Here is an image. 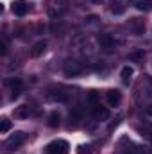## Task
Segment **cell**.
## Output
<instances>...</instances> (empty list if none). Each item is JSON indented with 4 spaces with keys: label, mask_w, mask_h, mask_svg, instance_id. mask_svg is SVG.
Listing matches in <instances>:
<instances>
[{
    "label": "cell",
    "mask_w": 152,
    "mask_h": 154,
    "mask_svg": "<svg viewBox=\"0 0 152 154\" xmlns=\"http://www.w3.org/2000/svg\"><path fill=\"white\" fill-rule=\"evenodd\" d=\"M47 41L45 39H41V41H38V43H34V47L31 48V56L32 57H39V56H43V52L47 50Z\"/></svg>",
    "instance_id": "cell-9"
},
{
    "label": "cell",
    "mask_w": 152,
    "mask_h": 154,
    "mask_svg": "<svg viewBox=\"0 0 152 154\" xmlns=\"http://www.w3.org/2000/svg\"><path fill=\"white\" fill-rule=\"evenodd\" d=\"M150 84H152V81H150Z\"/></svg>",
    "instance_id": "cell-21"
},
{
    "label": "cell",
    "mask_w": 152,
    "mask_h": 154,
    "mask_svg": "<svg viewBox=\"0 0 152 154\" xmlns=\"http://www.w3.org/2000/svg\"><path fill=\"white\" fill-rule=\"evenodd\" d=\"M13 13L16 16H25L29 13V4L25 0H14L13 2Z\"/></svg>",
    "instance_id": "cell-5"
},
{
    "label": "cell",
    "mask_w": 152,
    "mask_h": 154,
    "mask_svg": "<svg viewBox=\"0 0 152 154\" xmlns=\"http://www.w3.org/2000/svg\"><path fill=\"white\" fill-rule=\"evenodd\" d=\"M131 152H132V154H149V151H147L145 147H140V145H136V147H134Z\"/></svg>",
    "instance_id": "cell-18"
},
{
    "label": "cell",
    "mask_w": 152,
    "mask_h": 154,
    "mask_svg": "<svg viewBox=\"0 0 152 154\" xmlns=\"http://www.w3.org/2000/svg\"><path fill=\"white\" fill-rule=\"evenodd\" d=\"M84 68H86V66H84L82 63H79V61H68V63L65 65V74L70 75V77H75V75H79V74H82Z\"/></svg>",
    "instance_id": "cell-3"
},
{
    "label": "cell",
    "mask_w": 152,
    "mask_h": 154,
    "mask_svg": "<svg viewBox=\"0 0 152 154\" xmlns=\"http://www.w3.org/2000/svg\"><path fill=\"white\" fill-rule=\"evenodd\" d=\"M134 5H136V9H140V11H152V0H136L134 2Z\"/></svg>",
    "instance_id": "cell-14"
},
{
    "label": "cell",
    "mask_w": 152,
    "mask_h": 154,
    "mask_svg": "<svg viewBox=\"0 0 152 154\" xmlns=\"http://www.w3.org/2000/svg\"><path fill=\"white\" fill-rule=\"evenodd\" d=\"M106 100H108L109 106H118L120 100H122V95H120L118 90H109V91L106 93Z\"/></svg>",
    "instance_id": "cell-8"
},
{
    "label": "cell",
    "mask_w": 152,
    "mask_h": 154,
    "mask_svg": "<svg viewBox=\"0 0 152 154\" xmlns=\"http://www.w3.org/2000/svg\"><path fill=\"white\" fill-rule=\"evenodd\" d=\"M131 154H132V152H131Z\"/></svg>",
    "instance_id": "cell-22"
},
{
    "label": "cell",
    "mask_w": 152,
    "mask_h": 154,
    "mask_svg": "<svg viewBox=\"0 0 152 154\" xmlns=\"http://www.w3.org/2000/svg\"><path fill=\"white\" fill-rule=\"evenodd\" d=\"M11 127H13L11 120H7V118H2V120H0V134H5Z\"/></svg>",
    "instance_id": "cell-15"
},
{
    "label": "cell",
    "mask_w": 152,
    "mask_h": 154,
    "mask_svg": "<svg viewBox=\"0 0 152 154\" xmlns=\"http://www.w3.org/2000/svg\"><path fill=\"white\" fill-rule=\"evenodd\" d=\"M111 13H113V14H122V13H125V5H123L122 2H114L113 5H111Z\"/></svg>",
    "instance_id": "cell-16"
},
{
    "label": "cell",
    "mask_w": 152,
    "mask_h": 154,
    "mask_svg": "<svg viewBox=\"0 0 152 154\" xmlns=\"http://www.w3.org/2000/svg\"><path fill=\"white\" fill-rule=\"evenodd\" d=\"M77 154H90V151H88V147H79Z\"/></svg>",
    "instance_id": "cell-20"
},
{
    "label": "cell",
    "mask_w": 152,
    "mask_h": 154,
    "mask_svg": "<svg viewBox=\"0 0 152 154\" xmlns=\"http://www.w3.org/2000/svg\"><path fill=\"white\" fill-rule=\"evenodd\" d=\"M50 100H54V102H66L68 100V95L65 93V91H48V95H47Z\"/></svg>",
    "instance_id": "cell-12"
},
{
    "label": "cell",
    "mask_w": 152,
    "mask_h": 154,
    "mask_svg": "<svg viewBox=\"0 0 152 154\" xmlns=\"http://www.w3.org/2000/svg\"><path fill=\"white\" fill-rule=\"evenodd\" d=\"M131 29H132L134 36H140V34L145 32V23H143L140 18H132V20H131Z\"/></svg>",
    "instance_id": "cell-10"
},
{
    "label": "cell",
    "mask_w": 152,
    "mask_h": 154,
    "mask_svg": "<svg viewBox=\"0 0 152 154\" xmlns=\"http://www.w3.org/2000/svg\"><path fill=\"white\" fill-rule=\"evenodd\" d=\"M0 54H2V56H5V54H7V47H5V43H4V41L0 43Z\"/></svg>",
    "instance_id": "cell-19"
},
{
    "label": "cell",
    "mask_w": 152,
    "mask_h": 154,
    "mask_svg": "<svg viewBox=\"0 0 152 154\" xmlns=\"http://www.w3.org/2000/svg\"><path fill=\"white\" fill-rule=\"evenodd\" d=\"M134 74V68L132 66H129V65H125L123 68H122V72H120V77H122V82L123 84H129L131 82V77Z\"/></svg>",
    "instance_id": "cell-13"
},
{
    "label": "cell",
    "mask_w": 152,
    "mask_h": 154,
    "mask_svg": "<svg viewBox=\"0 0 152 154\" xmlns=\"http://www.w3.org/2000/svg\"><path fill=\"white\" fill-rule=\"evenodd\" d=\"M23 140H25V134L20 133V131L14 133L13 136H9V138L5 140V145H4V147H5V152H13V151H16V149L23 143Z\"/></svg>",
    "instance_id": "cell-1"
},
{
    "label": "cell",
    "mask_w": 152,
    "mask_h": 154,
    "mask_svg": "<svg viewBox=\"0 0 152 154\" xmlns=\"http://www.w3.org/2000/svg\"><path fill=\"white\" fill-rule=\"evenodd\" d=\"M93 116L97 118V120H106L109 113H108V109L104 108V106H100V104H93Z\"/></svg>",
    "instance_id": "cell-11"
},
{
    "label": "cell",
    "mask_w": 152,
    "mask_h": 154,
    "mask_svg": "<svg viewBox=\"0 0 152 154\" xmlns=\"http://www.w3.org/2000/svg\"><path fill=\"white\" fill-rule=\"evenodd\" d=\"M7 86H9V91H11V99H18L22 90H23V82L20 79H11L7 82Z\"/></svg>",
    "instance_id": "cell-4"
},
{
    "label": "cell",
    "mask_w": 152,
    "mask_h": 154,
    "mask_svg": "<svg viewBox=\"0 0 152 154\" xmlns=\"http://www.w3.org/2000/svg\"><path fill=\"white\" fill-rule=\"evenodd\" d=\"M68 143L65 140H56L47 145V154H68Z\"/></svg>",
    "instance_id": "cell-2"
},
{
    "label": "cell",
    "mask_w": 152,
    "mask_h": 154,
    "mask_svg": "<svg viewBox=\"0 0 152 154\" xmlns=\"http://www.w3.org/2000/svg\"><path fill=\"white\" fill-rule=\"evenodd\" d=\"M48 125H50V127H57V125H59V113L52 111V113L48 115Z\"/></svg>",
    "instance_id": "cell-17"
},
{
    "label": "cell",
    "mask_w": 152,
    "mask_h": 154,
    "mask_svg": "<svg viewBox=\"0 0 152 154\" xmlns=\"http://www.w3.org/2000/svg\"><path fill=\"white\" fill-rule=\"evenodd\" d=\"M99 45L100 48H104L106 52H113L114 50V39L109 34H100L99 36Z\"/></svg>",
    "instance_id": "cell-6"
},
{
    "label": "cell",
    "mask_w": 152,
    "mask_h": 154,
    "mask_svg": "<svg viewBox=\"0 0 152 154\" xmlns=\"http://www.w3.org/2000/svg\"><path fill=\"white\" fill-rule=\"evenodd\" d=\"M31 115H32V108H31L29 104H22V106H18V108L14 109V116H16V118H20V120L29 118Z\"/></svg>",
    "instance_id": "cell-7"
}]
</instances>
